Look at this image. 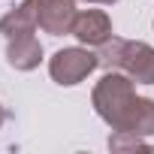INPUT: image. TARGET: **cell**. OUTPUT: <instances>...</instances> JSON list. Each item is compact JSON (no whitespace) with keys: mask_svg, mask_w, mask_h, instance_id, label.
I'll return each mask as SVG.
<instances>
[{"mask_svg":"<svg viewBox=\"0 0 154 154\" xmlns=\"http://www.w3.org/2000/svg\"><path fill=\"white\" fill-rule=\"evenodd\" d=\"M100 66L127 72L136 85H154V48L148 42L112 36L100 45Z\"/></svg>","mask_w":154,"mask_h":154,"instance_id":"6da1fadb","label":"cell"},{"mask_svg":"<svg viewBox=\"0 0 154 154\" xmlns=\"http://www.w3.org/2000/svg\"><path fill=\"white\" fill-rule=\"evenodd\" d=\"M133 100H136L133 79L127 72H118V69H109L103 79L97 82V88H94V109H97V115L112 130H118L124 124Z\"/></svg>","mask_w":154,"mask_h":154,"instance_id":"7a4b0ae2","label":"cell"},{"mask_svg":"<svg viewBox=\"0 0 154 154\" xmlns=\"http://www.w3.org/2000/svg\"><path fill=\"white\" fill-rule=\"evenodd\" d=\"M97 66H100V54H94L88 48H60L48 60V72L57 85H79Z\"/></svg>","mask_w":154,"mask_h":154,"instance_id":"3957f363","label":"cell"},{"mask_svg":"<svg viewBox=\"0 0 154 154\" xmlns=\"http://www.w3.org/2000/svg\"><path fill=\"white\" fill-rule=\"evenodd\" d=\"M79 42L85 45H103L106 39H112V18L103 9H85V12H75L72 30H69Z\"/></svg>","mask_w":154,"mask_h":154,"instance_id":"277c9868","label":"cell"},{"mask_svg":"<svg viewBox=\"0 0 154 154\" xmlns=\"http://www.w3.org/2000/svg\"><path fill=\"white\" fill-rule=\"evenodd\" d=\"M75 21V0H39V27L51 36L69 33Z\"/></svg>","mask_w":154,"mask_h":154,"instance_id":"5b68a950","label":"cell"},{"mask_svg":"<svg viewBox=\"0 0 154 154\" xmlns=\"http://www.w3.org/2000/svg\"><path fill=\"white\" fill-rule=\"evenodd\" d=\"M36 27H39V0H24L21 6H15L12 12H6L0 18V33L6 39L33 33Z\"/></svg>","mask_w":154,"mask_h":154,"instance_id":"8992f818","label":"cell"},{"mask_svg":"<svg viewBox=\"0 0 154 154\" xmlns=\"http://www.w3.org/2000/svg\"><path fill=\"white\" fill-rule=\"evenodd\" d=\"M6 60L9 66L27 72V69H36L39 60H42V45L33 33H24V36H12L9 45H6Z\"/></svg>","mask_w":154,"mask_h":154,"instance_id":"52a82bcc","label":"cell"},{"mask_svg":"<svg viewBox=\"0 0 154 154\" xmlns=\"http://www.w3.org/2000/svg\"><path fill=\"white\" fill-rule=\"evenodd\" d=\"M118 130H127V133H136V136H151L154 133V100L136 97Z\"/></svg>","mask_w":154,"mask_h":154,"instance_id":"ba28073f","label":"cell"},{"mask_svg":"<svg viewBox=\"0 0 154 154\" xmlns=\"http://www.w3.org/2000/svg\"><path fill=\"white\" fill-rule=\"evenodd\" d=\"M88 3H115V0H88Z\"/></svg>","mask_w":154,"mask_h":154,"instance_id":"9c48e42d","label":"cell"},{"mask_svg":"<svg viewBox=\"0 0 154 154\" xmlns=\"http://www.w3.org/2000/svg\"><path fill=\"white\" fill-rule=\"evenodd\" d=\"M3 118H6V112H3V106H0V124H3Z\"/></svg>","mask_w":154,"mask_h":154,"instance_id":"30bf717a","label":"cell"}]
</instances>
